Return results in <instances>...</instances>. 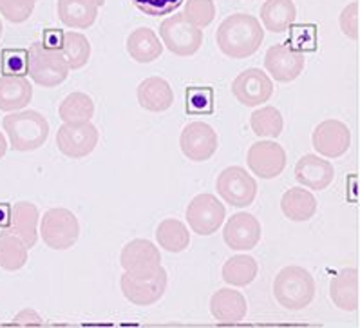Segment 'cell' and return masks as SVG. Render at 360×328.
Segmentation results:
<instances>
[{
  "instance_id": "obj_1",
  "label": "cell",
  "mask_w": 360,
  "mask_h": 328,
  "mask_svg": "<svg viewBox=\"0 0 360 328\" xmlns=\"http://www.w3.org/2000/svg\"><path fill=\"white\" fill-rule=\"evenodd\" d=\"M264 40L261 22L252 15L233 13L221 22L216 33V42L221 53L229 58H248L257 51Z\"/></svg>"
},
{
  "instance_id": "obj_2",
  "label": "cell",
  "mask_w": 360,
  "mask_h": 328,
  "mask_svg": "<svg viewBox=\"0 0 360 328\" xmlns=\"http://www.w3.org/2000/svg\"><path fill=\"white\" fill-rule=\"evenodd\" d=\"M2 125L9 137V147L20 153L40 149L49 137V124L46 116L31 109L9 113L2 120Z\"/></svg>"
},
{
  "instance_id": "obj_3",
  "label": "cell",
  "mask_w": 360,
  "mask_h": 328,
  "mask_svg": "<svg viewBox=\"0 0 360 328\" xmlns=\"http://www.w3.org/2000/svg\"><path fill=\"white\" fill-rule=\"evenodd\" d=\"M167 285H169V276L161 265L150 269L125 270L120 279L122 294L138 307H148L160 301L165 294Z\"/></svg>"
},
{
  "instance_id": "obj_4",
  "label": "cell",
  "mask_w": 360,
  "mask_h": 328,
  "mask_svg": "<svg viewBox=\"0 0 360 328\" xmlns=\"http://www.w3.org/2000/svg\"><path fill=\"white\" fill-rule=\"evenodd\" d=\"M274 296L281 307L288 310H302L315 298L314 276L302 267H284L274 282Z\"/></svg>"
},
{
  "instance_id": "obj_5",
  "label": "cell",
  "mask_w": 360,
  "mask_h": 328,
  "mask_svg": "<svg viewBox=\"0 0 360 328\" xmlns=\"http://www.w3.org/2000/svg\"><path fill=\"white\" fill-rule=\"evenodd\" d=\"M27 75L40 87H56L69 77V65L60 49H47L33 42L27 49Z\"/></svg>"
},
{
  "instance_id": "obj_6",
  "label": "cell",
  "mask_w": 360,
  "mask_h": 328,
  "mask_svg": "<svg viewBox=\"0 0 360 328\" xmlns=\"http://www.w3.org/2000/svg\"><path fill=\"white\" fill-rule=\"evenodd\" d=\"M160 37L169 51L178 56H192L203 46V30L192 24L185 15H172L160 26Z\"/></svg>"
},
{
  "instance_id": "obj_7",
  "label": "cell",
  "mask_w": 360,
  "mask_h": 328,
  "mask_svg": "<svg viewBox=\"0 0 360 328\" xmlns=\"http://www.w3.org/2000/svg\"><path fill=\"white\" fill-rule=\"evenodd\" d=\"M40 236L53 251H68L80 238L78 217L68 209H49L40 222Z\"/></svg>"
},
{
  "instance_id": "obj_8",
  "label": "cell",
  "mask_w": 360,
  "mask_h": 328,
  "mask_svg": "<svg viewBox=\"0 0 360 328\" xmlns=\"http://www.w3.org/2000/svg\"><path fill=\"white\" fill-rule=\"evenodd\" d=\"M216 189L226 203L238 209L252 205L257 196L255 178L238 165L226 167L225 171L217 176Z\"/></svg>"
},
{
  "instance_id": "obj_9",
  "label": "cell",
  "mask_w": 360,
  "mask_h": 328,
  "mask_svg": "<svg viewBox=\"0 0 360 328\" xmlns=\"http://www.w3.org/2000/svg\"><path fill=\"white\" fill-rule=\"evenodd\" d=\"M225 217V205L214 194H198L187 207V223L200 236L214 234L223 225Z\"/></svg>"
},
{
  "instance_id": "obj_10",
  "label": "cell",
  "mask_w": 360,
  "mask_h": 328,
  "mask_svg": "<svg viewBox=\"0 0 360 328\" xmlns=\"http://www.w3.org/2000/svg\"><path fill=\"white\" fill-rule=\"evenodd\" d=\"M100 132L91 122L84 124H64L56 132V145L64 156L80 160L96 149Z\"/></svg>"
},
{
  "instance_id": "obj_11",
  "label": "cell",
  "mask_w": 360,
  "mask_h": 328,
  "mask_svg": "<svg viewBox=\"0 0 360 328\" xmlns=\"http://www.w3.org/2000/svg\"><path fill=\"white\" fill-rule=\"evenodd\" d=\"M233 96L246 107L263 106L274 94V84L266 72L257 68L245 69L232 82Z\"/></svg>"
},
{
  "instance_id": "obj_12",
  "label": "cell",
  "mask_w": 360,
  "mask_h": 328,
  "mask_svg": "<svg viewBox=\"0 0 360 328\" xmlns=\"http://www.w3.org/2000/svg\"><path fill=\"white\" fill-rule=\"evenodd\" d=\"M179 147L192 162H207L217 151L216 129L205 122H192L183 127Z\"/></svg>"
},
{
  "instance_id": "obj_13",
  "label": "cell",
  "mask_w": 360,
  "mask_h": 328,
  "mask_svg": "<svg viewBox=\"0 0 360 328\" xmlns=\"http://www.w3.org/2000/svg\"><path fill=\"white\" fill-rule=\"evenodd\" d=\"M246 163L259 178L274 179L283 175L286 167V153L277 141H255L246 154Z\"/></svg>"
},
{
  "instance_id": "obj_14",
  "label": "cell",
  "mask_w": 360,
  "mask_h": 328,
  "mask_svg": "<svg viewBox=\"0 0 360 328\" xmlns=\"http://www.w3.org/2000/svg\"><path fill=\"white\" fill-rule=\"evenodd\" d=\"M311 144L319 154L326 158H340L352 145V132L340 120H324L315 127Z\"/></svg>"
},
{
  "instance_id": "obj_15",
  "label": "cell",
  "mask_w": 360,
  "mask_h": 328,
  "mask_svg": "<svg viewBox=\"0 0 360 328\" xmlns=\"http://www.w3.org/2000/svg\"><path fill=\"white\" fill-rule=\"evenodd\" d=\"M304 55L288 44H276L264 55V68L277 82H293L304 69Z\"/></svg>"
},
{
  "instance_id": "obj_16",
  "label": "cell",
  "mask_w": 360,
  "mask_h": 328,
  "mask_svg": "<svg viewBox=\"0 0 360 328\" xmlns=\"http://www.w3.org/2000/svg\"><path fill=\"white\" fill-rule=\"evenodd\" d=\"M223 239L232 251H252L261 239V223L250 213H236L229 217Z\"/></svg>"
},
{
  "instance_id": "obj_17",
  "label": "cell",
  "mask_w": 360,
  "mask_h": 328,
  "mask_svg": "<svg viewBox=\"0 0 360 328\" xmlns=\"http://www.w3.org/2000/svg\"><path fill=\"white\" fill-rule=\"evenodd\" d=\"M2 232L13 234L26 243V247H34L39 239V209L30 201H18L11 207V220Z\"/></svg>"
},
{
  "instance_id": "obj_18",
  "label": "cell",
  "mask_w": 360,
  "mask_h": 328,
  "mask_svg": "<svg viewBox=\"0 0 360 328\" xmlns=\"http://www.w3.org/2000/svg\"><path fill=\"white\" fill-rule=\"evenodd\" d=\"M335 178V169L328 160L315 154H304L295 165V179L314 191H324Z\"/></svg>"
},
{
  "instance_id": "obj_19",
  "label": "cell",
  "mask_w": 360,
  "mask_h": 328,
  "mask_svg": "<svg viewBox=\"0 0 360 328\" xmlns=\"http://www.w3.org/2000/svg\"><path fill=\"white\" fill-rule=\"evenodd\" d=\"M246 299L239 290L221 289L210 299V312L221 324H236L245 320Z\"/></svg>"
},
{
  "instance_id": "obj_20",
  "label": "cell",
  "mask_w": 360,
  "mask_h": 328,
  "mask_svg": "<svg viewBox=\"0 0 360 328\" xmlns=\"http://www.w3.org/2000/svg\"><path fill=\"white\" fill-rule=\"evenodd\" d=\"M138 102L147 111L163 113L172 107L174 91L165 78H145L140 86H138Z\"/></svg>"
},
{
  "instance_id": "obj_21",
  "label": "cell",
  "mask_w": 360,
  "mask_h": 328,
  "mask_svg": "<svg viewBox=\"0 0 360 328\" xmlns=\"http://www.w3.org/2000/svg\"><path fill=\"white\" fill-rule=\"evenodd\" d=\"M331 301L340 310H359V270L342 269L330 283Z\"/></svg>"
},
{
  "instance_id": "obj_22",
  "label": "cell",
  "mask_w": 360,
  "mask_h": 328,
  "mask_svg": "<svg viewBox=\"0 0 360 328\" xmlns=\"http://www.w3.org/2000/svg\"><path fill=\"white\" fill-rule=\"evenodd\" d=\"M33 99V86L26 77H0V111H20Z\"/></svg>"
},
{
  "instance_id": "obj_23",
  "label": "cell",
  "mask_w": 360,
  "mask_h": 328,
  "mask_svg": "<svg viewBox=\"0 0 360 328\" xmlns=\"http://www.w3.org/2000/svg\"><path fill=\"white\" fill-rule=\"evenodd\" d=\"M120 263H122L123 270H141L158 267L161 265L160 248L154 247V243L148 239H132L122 248Z\"/></svg>"
},
{
  "instance_id": "obj_24",
  "label": "cell",
  "mask_w": 360,
  "mask_h": 328,
  "mask_svg": "<svg viewBox=\"0 0 360 328\" xmlns=\"http://www.w3.org/2000/svg\"><path fill=\"white\" fill-rule=\"evenodd\" d=\"M58 18L71 30H89L96 22L98 6L91 0H58Z\"/></svg>"
},
{
  "instance_id": "obj_25",
  "label": "cell",
  "mask_w": 360,
  "mask_h": 328,
  "mask_svg": "<svg viewBox=\"0 0 360 328\" xmlns=\"http://www.w3.org/2000/svg\"><path fill=\"white\" fill-rule=\"evenodd\" d=\"M127 53L138 64H150L163 53V44L150 27H138L127 39Z\"/></svg>"
},
{
  "instance_id": "obj_26",
  "label": "cell",
  "mask_w": 360,
  "mask_h": 328,
  "mask_svg": "<svg viewBox=\"0 0 360 328\" xmlns=\"http://www.w3.org/2000/svg\"><path fill=\"white\" fill-rule=\"evenodd\" d=\"M281 210H283L284 217H288L290 222H308L317 213V200L306 189H288L284 192L283 200H281Z\"/></svg>"
},
{
  "instance_id": "obj_27",
  "label": "cell",
  "mask_w": 360,
  "mask_h": 328,
  "mask_svg": "<svg viewBox=\"0 0 360 328\" xmlns=\"http://www.w3.org/2000/svg\"><path fill=\"white\" fill-rule=\"evenodd\" d=\"M297 18L293 0H266L261 8V20L271 33H284Z\"/></svg>"
},
{
  "instance_id": "obj_28",
  "label": "cell",
  "mask_w": 360,
  "mask_h": 328,
  "mask_svg": "<svg viewBox=\"0 0 360 328\" xmlns=\"http://www.w3.org/2000/svg\"><path fill=\"white\" fill-rule=\"evenodd\" d=\"M156 241L160 247L165 248L167 252H183L191 243V232L185 227V223L179 220H163L156 229Z\"/></svg>"
},
{
  "instance_id": "obj_29",
  "label": "cell",
  "mask_w": 360,
  "mask_h": 328,
  "mask_svg": "<svg viewBox=\"0 0 360 328\" xmlns=\"http://www.w3.org/2000/svg\"><path fill=\"white\" fill-rule=\"evenodd\" d=\"M58 115L64 124H84L94 116V102L89 94L71 93L60 103Z\"/></svg>"
},
{
  "instance_id": "obj_30",
  "label": "cell",
  "mask_w": 360,
  "mask_h": 328,
  "mask_svg": "<svg viewBox=\"0 0 360 328\" xmlns=\"http://www.w3.org/2000/svg\"><path fill=\"white\" fill-rule=\"evenodd\" d=\"M257 261L248 254H239L226 260L223 265V279L229 285L233 286H246L250 285L257 276Z\"/></svg>"
},
{
  "instance_id": "obj_31",
  "label": "cell",
  "mask_w": 360,
  "mask_h": 328,
  "mask_svg": "<svg viewBox=\"0 0 360 328\" xmlns=\"http://www.w3.org/2000/svg\"><path fill=\"white\" fill-rule=\"evenodd\" d=\"M26 243L8 232H0V267L9 272L20 270L27 263Z\"/></svg>"
},
{
  "instance_id": "obj_32",
  "label": "cell",
  "mask_w": 360,
  "mask_h": 328,
  "mask_svg": "<svg viewBox=\"0 0 360 328\" xmlns=\"http://www.w3.org/2000/svg\"><path fill=\"white\" fill-rule=\"evenodd\" d=\"M62 55L68 62L69 69H82L91 58V44L87 37L77 31L64 33L62 40Z\"/></svg>"
},
{
  "instance_id": "obj_33",
  "label": "cell",
  "mask_w": 360,
  "mask_h": 328,
  "mask_svg": "<svg viewBox=\"0 0 360 328\" xmlns=\"http://www.w3.org/2000/svg\"><path fill=\"white\" fill-rule=\"evenodd\" d=\"M250 125L257 137L277 138L281 137L284 129V118L276 107H261V109L252 113Z\"/></svg>"
},
{
  "instance_id": "obj_34",
  "label": "cell",
  "mask_w": 360,
  "mask_h": 328,
  "mask_svg": "<svg viewBox=\"0 0 360 328\" xmlns=\"http://www.w3.org/2000/svg\"><path fill=\"white\" fill-rule=\"evenodd\" d=\"M185 109L187 115H212L214 89L208 86H191L185 91Z\"/></svg>"
},
{
  "instance_id": "obj_35",
  "label": "cell",
  "mask_w": 360,
  "mask_h": 328,
  "mask_svg": "<svg viewBox=\"0 0 360 328\" xmlns=\"http://www.w3.org/2000/svg\"><path fill=\"white\" fill-rule=\"evenodd\" d=\"M185 17L198 27L210 26L216 18V4L214 0H187L185 4Z\"/></svg>"
},
{
  "instance_id": "obj_36",
  "label": "cell",
  "mask_w": 360,
  "mask_h": 328,
  "mask_svg": "<svg viewBox=\"0 0 360 328\" xmlns=\"http://www.w3.org/2000/svg\"><path fill=\"white\" fill-rule=\"evenodd\" d=\"M37 0H0V15L11 24H22L33 15Z\"/></svg>"
},
{
  "instance_id": "obj_37",
  "label": "cell",
  "mask_w": 360,
  "mask_h": 328,
  "mask_svg": "<svg viewBox=\"0 0 360 328\" xmlns=\"http://www.w3.org/2000/svg\"><path fill=\"white\" fill-rule=\"evenodd\" d=\"M27 51L24 49H4L2 51V72L8 77H26Z\"/></svg>"
},
{
  "instance_id": "obj_38",
  "label": "cell",
  "mask_w": 360,
  "mask_h": 328,
  "mask_svg": "<svg viewBox=\"0 0 360 328\" xmlns=\"http://www.w3.org/2000/svg\"><path fill=\"white\" fill-rule=\"evenodd\" d=\"M131 2L148 17H163L176 11L183 4V0H131Z\"/></svg>"
},
{
  "instance_id": "obj_39",
  "label": "cell",
  "mask_w": 360,
  "mask_h": 328,
  "mask_svg": "<svg viewBox=\"0 0 360 328\" xmlns=\"http://www.w3.org/2000/svg\"><path fill=\"white\" fill-rule=\"evenodd\" d=\"M339 24L347 39L359 40V2H352L342 9Z\"/></svg>"
},
{
  "instance_id": "obj_40",
  "label": "cell",
  "mask_w": 360,
  "mask_h": 328,
  "mask_svg": "<svg viewBox=\"0 0 360 328\" xmlns=\"http://www.w3.org/2000/svg\"><path fill=\"white\" fill-rule=\"evenodd\" d=\"M11 324H17V327H40L42 324V317L33 308H26V310L18 312L15 315V320Z\"/></svg>"
},
{
  "instance_id": "obj_41",
  "label": "cell",
  "mask_w": 360,
  "mask_h": 328,
  "mask_svg": "<svg viewBox=\"0 0 360 328\" xmlns=\"http://www.w3.org/2000/svg\"><path fill=\"white\" fill-rule=\"evenodd\" d=\"M62 40H64V31L60 30H46L44 31L42 44L47 49H60L62 51Z\"/></svg>"
},
{
  "instance_id": "obj_42",
  "label": "cell",
  "mask_w": 360,
  "mask_h": 328,
  "mask_svg": "<svg viewBox=\"0 0 360 328\" xmlns=\"http://www.w3.org/2000/svg\"><path fill=\"white\" fill-rule=\"evenodd\" d=\"M11 220V207L8 203H0V227H8Z\"/></svg>"
},
{
  "instance_id": "obj_43",
  "label": "cell",
  "mask_w": 360,
  "mask_h": 328,
  "mask_svg": "<svg viewBox=\"0 0 360 328\" xmlns=\"http://www.w3.org/2000/svg\"><path fill=\"white\" fill-rule=\"evenodd\" d=\"M6 153H8V141H6V137L0 132V160L6 156Z\"/></svg>"
},
{
  "instance_id": "obj_44",
  "label": "cell",
  "mask_w": 360,
  "mask_h": 328,
  "mask_svg": "<svg viewBox=\"0 0 360 328\" xmlns=\"http://www.w3.org/2000/svg\"><path fill=\"white\" fill-rule=\"evenodd\" d=\"M91 2H93V4H96L98 8H102V6L105 4V0H91Z\"/></svg>"
},
{
  "instance_id": "obj_45",
  "label": "cell",
  "mask_w": 360,
  "mask_h": 328,
  "mask_svg": "<svg viewBox=\"0 0 360 328\" xmlns=\"http://www.w3.org/2000/svg\"><path fill=\"white\" fill-rule=\"evenodd\" d=\"M0 37H2V20H0Z\"/></svg>"
}]
</instances>
